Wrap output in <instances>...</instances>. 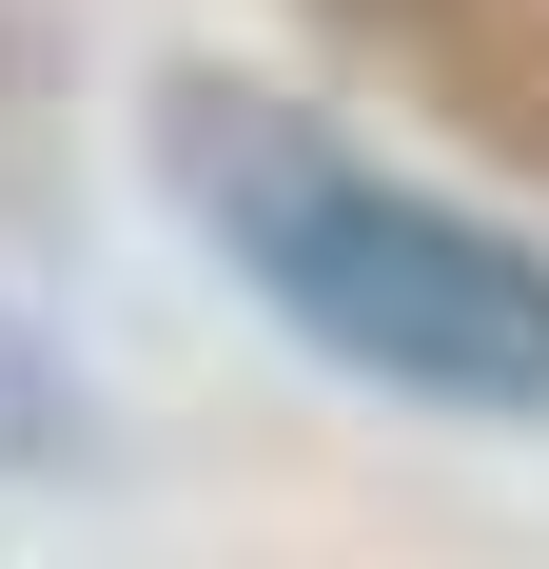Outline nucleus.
<instances>
[{
  "label": "nucleus",
  "instance_id": "f257e3e1",
  "mask_svg": "<svg viewBox=\"0 0 549 569\" xmlns=\"http://www.w3.org/2000/svg\"><path fill=\"white\" fill-rule=\"evenodd\" d=\"M158 197L315 373L392 412H471V432H549V236L392 177L373 138H333L315 99H274L236 59L158 79Z\"/></svg>",
  "mask_w": 549,
  "mask_h": 569
},
{
  "label": "nucleus",
  "instance_id": "f03ea898",
  "mask_svg": "<svg viewBox=\"0 0 549 569\" xmlns=\"http://www.w3.org/2000/svg\"><path fill=\"white\" fill-rule=\"evenodd\" d=\"M40 452H79V393H59L40 353L0 335V471H40Z\"/></svg>",
  "mask_w": 549,
  "mask_h": 569
}]
</instances>
